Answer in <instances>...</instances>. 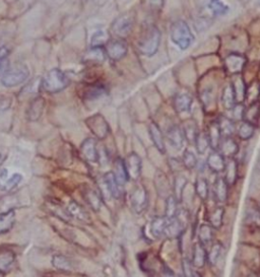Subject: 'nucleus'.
Returning <instances> with one entry per match:
<instances>
[{
    "label": "nucleus",
    "mask_w": 260,
    "mask_h": 277,
    "mask_svg": "<svg viewBox=\"0 0 260 277\" xmlns=\"http://www.w3.org/2000/svg\"><path fill=\"white\" fill-rule=\"evenodd\" d=\"M69 84V79L59 69H52L48 72L42 81L43 88L49 94H55L63 90Z\"/></svg>",
    "instance_id": "3"
},
{
    "label": "nucleus",
    "mask_w": 260,
    "mask_h": 277,
    "mask_svg": "<svg viewBox=\"0 0 260 277\" xmlns=\"http://www.w3.org/2000/svg\"><path fill=\"white\" fill-rule=\"evenodd\" d=\"M182 131H183V134H184V137L186 138V140L190 143H194L195 142V138L198 134V130H197V127H196V124L193 123V122H186L184 125H183V128H181Z\"/></svg>",
    "instance_id": "43"
},
{
    "label": "nucleus",
    "mask_w": 260,
    "mask_h": 277,
    "mask_svg": "<svg viewBox=\"0 0 260 277\" xmlns=\"http://www.w3.org/2000/svg\"><path fill=\"white\" fill-rule=\"evenodd\" d=\"M206 165L211 172L215 174H221L225 171L226 160L218 151H213L209 154L206 161Z\"/></svg>",
    "instance_id": "16"
},
{
    "label": "nucleus",
    "mask_w": 260,
    "mask_h": 277,
    "mask_svg": "<svg viewBox=\"0 0 260 277\" xmlns=\"http://www.w3.org/2000/svg\"><path fill=\"white\" fill-rule=\"evenodd\" d=\"M133 27H134L133 19L128 16H123L117 19L116 22L113 24V32L119 38L124 39L130 33H132Z\"/></svg>",
    "instance_id": "10"
},
{
    "label": "nucleus",
    "mask_w": 260,
    "mask_h": 277,
    "mask_svg": "<svg viewBox=\"0 0 260 277\" xmlns=\"http://www.w3.org/2000/svg\"><path fill=\"white\" fill-rule=\"evenodd\" d=\"M125 168L129 177V180H138L142 175L143 161L136 153H130L124 160Z\"/></svg>",
    "instance_id": "8"
},
{
    "label": "nucleus",
    "mask_w": 260,
    "mask_h": 277,
    "mask_svg": "<svg viewBox=\"0 0 260 277\" xmlns=\"http://www.w3.org/2000/svg\"><path fill=\"white\" fill-rule=\"evenodd\" d=\"M167 277H174V276L172 275V273H169V274H167Z\"/></svg>",
    "instance_id": "58"
},
{
    "label": "nucleus",
    "mask_w": 260,
    "mask_h": 277,
    "mask_svg": "<svg viewBox=\"0 0 260 277\" xmlns=\"http://www.w3.org/2000/svg\"><path fill=\"white\" fill-rule=\"evenodd\" d=\"M213 241V227L209 224L203 223L198 228V242L204 247L210 246Z\"/></svg>",
    "instance_id": "31"
},
{
    "label": "nucleus",
    "mask_w": 260,
    "mask_h": 277,
    "mask_svg": "<svg viewBox=\"0 0 260 277\" xmlns=\"http://www.w3.org/2000/svg\"><path fill=\"white\" fill-rule=\"evenodd\" d=\"M193 277H202L198 272H194V274H193Z\"/></svg>",
    "instance_id": "57"
},
{
    "label": "nucleus",
    "mask_w": 260,
    "mask_h": 277,
    "mask_svg": "<svg viewBox=\"0 0 260 277\" xmlns=\"http://www.w3.org/2000/svg\"><path fill=\"white\" fill-rule=\"evenodd\" d=\"M53 266L61 271H70L73 269V262L64 255H55L52 259Z\"/></svg>",
    "instance_id": "34"
},
{
    "label": "nucleus",
    "mask_w": 260,
    "mask_h": 277,
    "mask_svg": "<svg viewBox=\"0 0 260 277\" xmlns=\"http://www.w3.org/2000/svg\"><path fill=\"white\" fill-rule=\"evenodd\" d=\"M12 99L10 98H2L0 99V112H6L11 108Z\"/></svg>",
    "instance_id": "53"
},
{
    "label": "nucleus",
    "mask_w": 260,
    "mask_h": 277,
    "mask_svg": "<svg viewBox=\"0 0 260 277\" xmlns=\"http://www.w3.org/2000/svg\"><path fill=\"white\" fill-rule=\"evenodd\" d=\"M161 42V32L160 30L155 27H149L143 34L138 49L141 54L145 56H153L157 53Z\"/></svg>",
    "instance_id": "1"
},
{
    "label": "nucleus",
    "mask_w": 260,
    "mask_h": 277,
    "mask_svg": "<svg viewBox=\"0 0 260 277\" xmlns=\"http://www.w3.org/2000/svg\"><path fill=\"white\" fill-rule=\"evenodd\" d=\"M223 249H224V246L220 242H215L211 244L209 252L207 253V263L212 266L215 265L222 257Z\"/></svg>",
    "instance_id": "33"
},
{
    "label": "nucleus",
    "mask_w": 260,
    "mask_h": 277,
    "mask_svg": "<svg viewBox=\"0 0 260 277\" xmlns=\"http://www.w3.org/2000/svg\"><path fill=\"white\" fill-rule=\"evenodd\" d=\"M23 180V176L21 174H14L9 180H6L2 185V189L4 191H11L18 187Z\"/></svg>",
    "instance_id": "49"
},
{
    "label": "nucleus",
    "mask_w": 260,
    "mask_h": 277,
    "mask_svg": "<svg viewBox=\"0 0 260 277\" xmlns=\"http://www.w3.org/2000/svg\"><path fill=\"white\" fill-rule=\"evenodd\" d=\"M191 261L188 259H183L182 260V271H183V277H193L194 271L192 268Z\"/></svg>",
    "instance_id": "51"
},
{
    "label": "nucleus",
    "mask_w": 260,
    "mask_h": 277,
    "mask_svg": "<svg viewBox=\"0 0 260 277\" xmlns=\"http://www.w3.org/2000/svg\"><path fill=\"white\" fill-rule=\"evenodd\" d=\"M109 41V34L104 31H99L92 38V47H104Z\"/></svg>",
    "instance_id": "47"
},
{
    "label": "nucleus",
    "mask_w": 260,
    "mask_h": 277,
    "mask_svg": "<svg viewBox=\"0 0 260 277\" xmlns=\"http://www.w3.org/2000/svg\"><path fill=\"white\" fill-rule=\"evenodd\" d=\"M229 186L226 183L224 177H219L213 184V196L219 203H224L228 199Z\"/></svg>",
    "instance_id": "21"
},
{
    "label": "nucleus",
    "mask_w": 260,
    "mask_h": 277,
    "mask_svg": "<svg viewBox=\"0 0 260 277\" xmlns=\"http://www.w3.org/2000/svg\"><path fill=\"white\" fill-rule=\"evenodd\" d=\"M224 214H225V209L223 206H216V207L212 208L207 214L208 224L211 225L213 227V229L221 228L223 225Z\"/></svg>",
    "instance_id": "25"
},
{
    "label": "nucleus",
    "mask_w": 260,
    "mask_h": 277,
    "mask_svg": "<svg viewBox=\"0 0 260 277\" xmlns=\"http://www.w3.org/2000/svg\"><path fill=\"white\" fill-rule=\"evenodd\" d=\"M171 39L181 50H186L192 44L194 37L185 22L177 21L171 26Z\"/></svg>",
    "instance_id": "2"
},
{
    "label": "nucleus",
    "mask_w": 260,
    "mask_h": 277,
    "mask_svg": "<svg viewBox=\"0 0 260 277\" xmlns=\"http://www.w3.org/2000/svg\"><path fill=\"white\" fill-rule=\"evenodd\" d=\"M232 87L235 94V99L237 101H243L245 99V91H246V85L242 79L241 76H237L235 80L232 82Z\"/></svg>",
    "instance_id": "40"
},
{
    "label": "nucleus",
    "mask_w": 260,
    "mask_h": 277,
    "mask_svg": "<svg viewBox=\"0 0 260 277\" xmlns=\"http://www.w3.org/2000/svg\"><path fill=\"white\" fill-rule=\"evenodd\" d=\"M113 175L117 181V183L122 187L124 186L128 181H129V177L125 168V164H124V160L121 158H117L114 162V169H113Z\"/></svg>",
    "instance_id": "20"
},
{
    "label": "nucleus",
    "mask_w": 260,
    "mask_h": 277,
    "mask_svg": "<svg viewBox=\"0 0 260 277\" xmlns=\"http://www.w3.org/2000/svg\"><path fill=\"white\" fill-rule=\"evenodd\" d=\"M254 132H255V126L244 121L240 125V128L238 130V136L242 141H248L254 135Z\"/></svg>",
    "instance_id": "44"
},
{
    "label": "nucleus",
    "mask_w": 260,
    "mask_h": 277,
    "mask_svg": "<svg viewBox=\"0 0 260 277\" xmlns=\"http://www.w3.org/2000/svg\"><path fill=\"white\" fill-rule=\"evenodd\" d=\"M149 132H150L151 138L153 141V144L155 145L157 150L161 154H165L166 146H165V141H164V135H163L160 127L156 123L152 122L149 126Z\"/></svg>",
    "instance_id": "17"
},
{
    "label": "nucleus",
    "mask_w": 260,
    "mask_h": 277,
    "mask_svg": "<svg viewBox=\"0 0 260 277\" xmlns=\"http://www.w3.org/2000/svg\"><path fill=\"white\" fill-rule=\"evenodd\" d=\"M195 147L196 151L199 155H204L209 148V142L206 132H198L196 138H195Z\"/></svg>",
    "instance_id": "38"
},
{
    "label": "nucleus",
    "mask_w": 260,
    "mask_h": 277,
    "mask_svg": "<svg viewBox=\"0 0 260 277\" xmlns=\"http://www.w3.org/2000/svg\"><path fill=\"white\" fill-rule=\"evenodd\" d=\"M9 49L6 47H0V63L7 60V57L9 55Z\"/></svg>",
    "instance_id": "54"
},
{
    "label": "nucleus",
    "mask_w": 260,
    "mask_h": 277,
    "mask_svg": "<svg viewBox=\"0 0 260 277\" xmlns=\"http://www.w3.org/2000/svg\"><path fill=\"white\" fill-rule=\"evenodd\" d=\"M222 102H223V107L227 110H231L235 106L236 99H235V94L232 85H228L225 87L223 91Z\"/></svg>",
    "instance_id": "41"
},
{
    "label": "nucleus",
    "mask_w": 260,
    "mask_h": 277,
    "mask_svg": "<svg viewBox=\"0 0 260 277\" xmlns=\"http://www.w3.org/2000/svg\"><path fill=\"white\" fill-rule=\"evenodd\" d=\"M246 59L239 54H230L225 59V66L229 73L231 74H239L244 65H245Z\"/></svg>",
    "instance_id": "14"
},
{
    "label": "nucleus",
    "mask_w": 260,
    "mask_h": 277,
    "mask_svg": "<svg viewBox=\"0 0 260 277\" xmlns=\"http://www.w3.org/2000/svg\"><path fill=\"white\" fill-rule=\"evenodd\" d=\"M207 263V251L205 247L199 242L196 243L192 250L191 264L195 268H203Z\"/></svg>",
    "instance_id": "15"
},
{
    "label": "nucleus",
    "mask_w": 260,
    "mask_h": 277,
    "mask_svg": "<svg viewBox=\"0 0 260 277\" xmlns=\"http://www.w3.org/2000/svg\"><path fill=\"white\" fill-rule=\"evenodd\" d=\"M67 215L82 222H89L91 220V217L88 214V212L78 203L74 201H71L67 206Z\"/></svg>",
    "instance_id": "24"
},
{
    "label": "nucleus",
    "mask_w": 260,
    "mask_h": 277,
    "mask_svg": "<svg viewBox=\"0 0 260 277\" xmlns=\"http://www.w3.org/2000/svg\"><path fill=\"white\" fill-rule=\"evenodd\" d=\"M184 229H185V226L183 225V220L177 214L176 217L168 219V223L165 229V237L169 239L179 238L183 234Z\"/></svg>",
    "instance_id": "13"
},
{
    "label": "nucleus",
    "mask_w": 260,
    "mask_h": 277,
    "mask_svg": "<svg viewBox=\"0 0 260 277\" xmlns=\"http://www.w3.org/2000/svg\"><path fill=\"white\" fill-rule=\"evenodd\" d=\"M167 138L172 148L177 151H180L182 149L185 137L181 128H179L178 126L171 127L167 132Z\"/></svg>",
    "instance_id": "18"
},
{
    "label": "nucleus",
    "mask_w": 260,
    "mask_h": 277,
    "mask_svg": "<svg viewBox=\"0 0 260 277\" xmlns=\"http://www.w3.org/2000/svg\"><path fill=\"white\" fill-rule=\"evenodd\" d=\"M6 66H7V60H6V61H4V62H2V63H0V72H2L3 70H5Z\"/></svg>",
    "instance_id": "56"
},
{
    "label": "nucleus",
    "mask_w": 260,
    "mask_h": 277,
    "mask_svg": "<svg viewBox=\"0 0 260 277\" xmlns=\"http://www.w3.org/2000/svg\"><path fill=\"white\" fill-rule=\"evenodd\" d=\"M0 277H4V273L0 272Z\"/></svg>",
    "instance_id": "59"
},
{
    "label": "nucleus",
    "mask_w": 260,
    "mask_h": 277,
    "mask_svg": "<svg viewBox=\"0 0 260 277\" xmlns=\"http://www.w3.org/2000/svg\"><path fill=\"white\" fill-rule=\"evenodd\" d=\"M16 221V212L10 210L5 213H0V235L6 234L12 229Z\"/></svg>",
    "instance_id": "30"
},
{
    "label": "nucleus",
    "mask_w": 260,
    "mask_h": 277,
    "mask_svg": "<svg viewBox=\"0 0 260 277\" xmlns=\"http://www.w3.org/2000/svg\"><path fill=\"white\" fill-rule=\"evenodd\" d=\"M222 136L224 137H231L233 133L235 132V125L231 119H228L226 117L221 118V120L218 122Z\"/></svg>",
    "instance_id": "42"
},
{
    "label": "nucleus",
    "mask_w": 260,
    "mask_h": 277,
    "mask_svg": "<svg viewBox=\"0 0 260 277\" xmlns=\"http://www.w3.org/2000/svg\"><path fill=\"white\" fill-rule=\"evenodd\" d=\"M179 201L175 198L174 195L168 196L166 199V207H165V216L167 218H174L177 216L179 207H178Z\"/></svg>",
    "instance_id": "37"
},
{
    "label": "nucleus",
    "mask_w": 260,
    "mask_h": 277,
    "mask_svg": "<svg viewBox=\"0 0 260 277\" xmlns=\"http://www.w3.org/2000/svg\"><path fill=\"white\" fill-rule=\"evenodd\" d=\"M8 178V171L7 170H3L0 172V180H6Z\"/></svg>",
    "instance_id": "55"
},
{
    "label": "nucleus",
    "mask_w": 260,
    "mask_h": 277,
    "mask_svg": "<svg viewBox=\"0 0 260 277\" xmlns=\"http://www.w3.org/2000/svg\"><path fill=\"white\" fill-rule=\"evenodd\" d=\"M224 179L229 187L236 184L238 180V163L234 158L228 159L226 162V168L224 171Z\"/></svg>",
    "instance_id": "19"
},
{
    "label": "nucleus",
    "mask_w": 260,
    "mask_h": 277,
    "mask_svg": "<svg viewBox=\"0 0 260 277\" xmlns=\"http://www.w3.org/2000/svg\"><path fill=\"white\" fill-rule=\"evenodd\" d=\"M260 117V105L258 102L252 103L249 105L247 109L244 110L243 120L252 125H256Z\"/></svg>",
    "instance_id": "28"
},
{
    "label": "nucleus",
    "mask_w": 260,
    "mask_h": 277,
    "mask_svg": "<svg viewBox=\"0 0 260 277\" xmlns=\"http://www.w3.org/2000/svg\"><path fill=\"white\" fill-rule=\"evenodd\" d=\"M29 76V70L25 66H18L8 70L3 78L2 83L7 87H13L23 83Z\"/></svg>",
    "instance_id": "7"
},
{
    "label": "nucleus",
    "mask_w": 260,
    "mask_h": 277,
    "mask_svg": "<svg viewBox=\"0 0 260 277\" xmlns=\"http://www.w3.org/2000/svg\"><path fill=\"white\" fill-rule=\"evenodd\" d=\"M192 105V98L188 94H179L174 100V106L178 113L189 112Z\"/></svg>",
    "instance_id": "32"
},
{
    "label": "nucleus",
    "mask_w": 260,
    "mask_h": 277,
    "mask_svg": "<svg viewBox=\"0 0 260 277\" xmlns=\"http://www.w3.org/2000/svg\"><path fill=\"white\" fill-rule=\"evenodd\" d=\"M16 260V255L12 250L4 249L0 251V272H9L14 265Z\"/></svg>",
    "instance_id": "26"
},
{
    "label": "nucleus",
    "mask_w": 260,
    "mask_h": 277,
    "mask_svg": "<svg viewBox=\"0 0 260 277\" xmlns=\"http://www.w3.org/2000/svg\"><path fill=\"white\" fill-rule=\"evenodd\" d=\"M130 205L137 214L144 213L149 206L148 191L144 186H137L130 194Z\"/></svg>",
    "instance_id": "5"
},
{
    "label": "nucleus",
    "mask_w": 260,
    "mask_h": 277,
    "mask_svg": "<svg viewBox=\"0 0 260 277\" xmlns=\"http://www.w3.org/2000/svg\"><path fill=\"white\" fill-rule=\"evenodd\" d=\"M218 151L225 159H231V158H234L238 154L239 146L233 140L232 136L224 137V138H222Z\"/></svg>",
    "instance_id": "12"
},
{
    "label": "nucleus",
    "mask_w": 260,
    "mask_h": 277,
    "mask_svg": "<svg viewBox=\"0 0 260 277\" xmlns=\"http://www.w3.org/2000/svg\"><path fill=\"white\" fill-rule=\"evenodd\" d=\"M207 137H208V142H209V147L213 150V151H218L220 143L222 141V133L219 127L218 122L216 123H212L209 125L208 129H207Z\"/></svg>",
    "instance_id": "27"
},
{
    "label": "nucleus",
    "mask_w": 260,
    "mask_h": 277,
    "mask_svg": "<svg viewBox=\"0 0 260 277\" xmlns=\"http://www.w3.org/2000/svg\"><path fill=\"white\" fill-rule=\"evenodd\" d=\"M100 190L101 196L106 199H119L121 197L122 191L121 186L117 183L112 172L106 173L100 181Z\"/></svg>",
    "instance_id": "4"
},
{
    "label": "nucleus",
    "mask_w": 260,
    "mask_h": 277,
    "mask_svg": "<svg viewBox=\"0 0 260 277\" xmlns=\"http://www.w3.org/2000/svg\"><path fill=\"white\" fill-rule=\"evenodd\" d=\"M181 162L183 164V167L186 168L187 170H192V169H194L197 166V158H196V156L192 152H190L188 150H186L183 153L182 161Z\"/></svg>",
    "instance_id": "46"
},
{
    "label": "nucleus",
    "mask_w": 260,
    "mask_h": 277,
    "mask_svg": "<svg viewBox=\"0 0 260 277\" xmlns=\"http://www.w3.org/2000/svg\"><path fill=\"white\" fill-rule=\"evenodd\" d=\"M259 94H260V85L258 83L254 82L249 87H246L245 99L244 100H246L250 105V104L256 102Z\"/></svg>",
    "instance_id": "48"
},
{
    "label": "nucleus",
    "mask_w": 260,
    "mask_h": 277,
    "mask_svg": "<svg viewBox=\"0 0 260 277\" xmlns=\"http://www.w3.org/2000/svg\"><path fill=\"white\" fill-rule=\"evenodd\" d=\"M168 219L165 215L164 216H157L155 217L150 225L151 234L156 239H161L162 237H165V229L168 223Z\"/></svg>",
    "instance_id": "22"
},
{
    "label": "nucleus",
    "mask_w": 260,
    "mask_h": 277,
    "mask_svg": "<svg viewBox=\"0 0 260 277\" xmlns=\"http://www.w3.org/2000/svg\"><path fill=\"white\" fill-rule=\"evenodd\" d=\"M127 49V43L123 39H117L115 41H109L105 51L111 60L118 61L126 56Z\"/></svg>",
    "instance_id": "9"
},
{
    "label": "nucleus",
    "mask_w": 260,
    "mask_h": 277,
    "mask_svg": "<svg viewBox=\"0 0 260 277\" xmlns=\"http://www.w3.org/2000/svg\"><path fill=\"white\" fill-rule=\"evenodd\" d=\"M195 193L203 201L208 199L209 195V185L208 181L205 178H197L195 182Z\"/></svg>",
    "instance_id": "35"
},
{
    "label": "nucleus",
    "mask_w": 260,
    "mask_h": 277,
    "mask_svg": "<svg viewBox=\"0 0 260 277\" xmlns=\"http://www.w3.org/2000/svg\"><path fill=\"white\" fill-rule=\"evenodd\" d=\"M187 183H188V181L185 177H183V176H176L175 177V180H174V196L178 201L181 200L183 191H184Z\"/></svg>",
    "instance_id": "45"
},
{
    "label": "nucleus",
    "mask_w": 260,
    "mask_h": 277,
    "mask_svg": "<svg viewBox=\"0 0 260 277\" xmlns=\"http://www.w3.org/2000/svg\"><path fill=\"white\" fill-rule=\"evenodd\" d=\"M106 55L104 47H92L90 52L86 54V60L90 62L101 63L105 60Z\"/></svg>",
    "instance_id": "39"
},
{
    "label": "nucleus",
    "mask_w": 260,
    "mask_h": 277,
    "mask_svg": "<svg viewBox=\"0 0 260 277\" xmlns=\"http://www.w3.org/2000/svg\"><path fill=\"white\" fill-rule=\"evenodd\" d=\"M0 160H2V155H0Z\"/></svg>",
    "instance_id": "60"
},
{
    "label": "nucleus",
    "mask_w": 260,
    "mask_h": 277,
    "mask_svg": "<svg viewBox=\"0 0 260 277\" xmlns=\"http://www.w3.org/2000/svg\"><path fill=\"white\" fill-rule=\"evenodd\" d=\"M85 124L91 132L99 140H104L110 132V127L106 119L101 114L91 116L85 120Z\"/></svg>",
    "instance_id": "6"
},
{
    "label": "nucleus",
    "mask_w": 260,
    "mask_h": 277,
    "mask_svg": "<svg viewBox=\"0 0 260 277\" xmlns=\"http://www.w3.org/2000/svg\"><path fill=\"white\" fill-rule=\"evenodd\" d=\"M209 10L213 15L222 16L228 12V7L222 2V0H210L208 4Z\"/></svg>",
    "instance_id": "50"
},
{
    "label": "nucleus",
    "mask_w": 260,
    "mask_h": 277,
    "mask_svg": "<svg viewBox=\"0 0 260 277\" xmlns=\"http://www.w3.org/2000/svg\"><path fill=\"white\" fill-rule=\"evenodd\" d=\"M80 152L82 157L91 163H97L99 159V151L97 148V143L94 138H86L81 144Z\"/></svg>",
    "instance_id": "11"
},
{
    "label": "nucleus",
    "mask_w": 260,
    "mask_h": 277,
    "mask_svg": "<svg viewBox=\"0 0 260 277\" xmlns=\"http://www.w3.org/2000/svg\"><path fill=\"white\" fill-rule=\"evenodd\" d=\"M44 107H45V101L43 98L39 97L37 99H35L29 109H28V112H27V116H28V119L30 121H37L40 119V117L42 116V113H43V110H44Z\"/></svg>",
    "instance_id": "23"
},
{
    "label": "nucleus",
    "mask_w": 260,
    "mask_h": 277,
    "mask_svg": "<svg viewBox=\"0 0 260 277\" xmlns=\"http://www.w3.org/2000/svg\"><path fill=\"white\" fill-rule=\"evenodd\" d=\"M106 93V87L101 83H95L88 85L83 90V96L89 100L100 98Z\"/></svg>",
    "instance_id": "36"
},
{
    "label": "nucleus",
    "mask_w": 260,
    "mask_h": 277,
    "mask_svg": "<svg viewBox=\"0 0 260 277\" xmlns=\"http://www.w3.org/2000/svg\"><path fill=\"white\" fill-rule=\"evenodd\" d=\"M233 118L235 120H243V114H244V106L243 105H235L233 108Z\"/></svg>",
    "instance_id": "52"
},
{
    "label": "nucleus",
    "mask_w": 260,
    "mask_h": 277,
    "mask_svg": "<svg viewBox=\"0 0 260 277\" xmlns=\"http://www.w3.org/2000/svg\"><path fill=\"white\" fill-rule=\"evenodd\" d=\"M83 197L86 203L94 211H99L102 207V196L92 188H88L83 192Z\"/></svg>",
    "instance_id": "29"
}]
</instances>
